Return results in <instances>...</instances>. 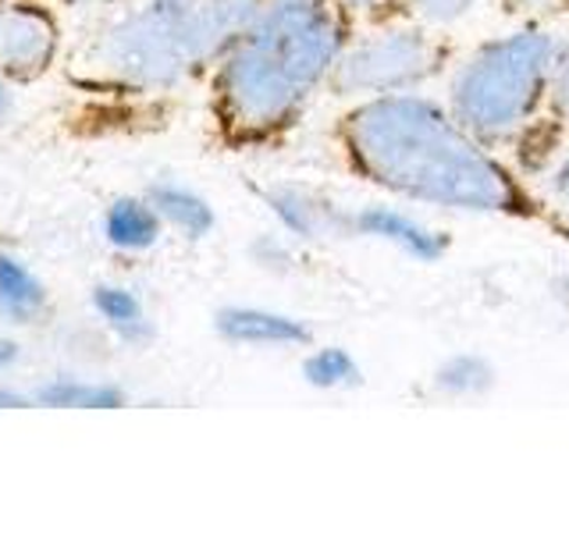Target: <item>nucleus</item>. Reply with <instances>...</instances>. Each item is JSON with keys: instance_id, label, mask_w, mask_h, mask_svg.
Wrapping results in <instances>:
<instances>
[{"instance_id": "obj_1", "label": "nucleus", "mask_w": 569, "mask_h": 533, "mask_svg": "<svg viewBox=\"0 0 569 533\" xmlns=\"http://www.w3.org/2000/svg\"><path fill=\"white\" fill-rule=\"evenodd\" d=\"M335 147L360 182L396 200L551 224L548 200L530 189V178L423 89L349 100L335 121Z\"/></svg>"}, {"instance_id": "obj_11", "label": "nucleus", "mask_w": 569, "mask_h": 533, "mask_svg": "<svg viewBox=\"0 0 569 533\" xmlns=\"http://www.w3.org/2000/svg\"><path fill=\"white\" fill-rule=\"evenodd\" d=\"M150 203L157 207V213L164 218L168 228H174L178 235L189 239V242H200L207 239L213 224H218V213H213L210 200L203 192H196L192 185L174 182V178H160L147 189Z\"/></svg>"}, {"instance_id": "obj_19", "label": "nucleus", "mask_w": 569, "mask_h": 533, "mask_svg": "<svg viewBox=\"0 0 569 533\" xmlns=\"http://www.w3.org/2000/svg\"><path fill=\"white\" fill-rule=\"evenodd\" d=\"M352 22H367V26H388L399 22L409 14V0H338Z\"/></svg>"}, {"instance_id": "obj_22", "label": "nucleus", "mask_w": 569, "mask_h": 533, "mask_svg": "<svg viewBox=\"0 0 569 533\" xmlns=\"http://www.w3.org/2000/svg\"><path fill=\"white\" fill-rule=\"evenodd\" d=\"M509 14H523L527 22H541V18H556L569 11V0H498Z\"/></svg>"}, {"instance_id": "obj_4", "label": "nucleus", "mask_w": 569, "mask_h": 533, "mask_svg": "<svg viewBox=\"0 0 569 533\" xmlns=\"http://www.w3.org/2000/svg\"><path fill=\"white\" fill-rule=\"evenodd\" d=\"M566 47V36L545 22H523L495 36L456 64L445 103L480 142L506 150L533 118L548 111L551 76Z\"/></svg>"}, {"instance_id": "obj_21", "label": "nucleus", "mask_w": 569, "mask_h": 533, "mask_svg": "<svg viewBox=\"0 0 569 533\" xmlns=\"http://www.w3.org/2000/svg\"><path fill=\"white\" fill-rule=\"evenodd\" d=\"M541 178L548 185V200L559 203V207H569V139H566V147L559 150V157L551 160V168Z\"/></svg>"}, {"instance_id": "obj_25", "label": "nucleus", "mask_w": 569, "mask_h": 533, "mask_svg": "<svg viewBox=\"0 0 569 533\" xmlns=\"http://www.w3.org/2000/svg\"><path fill=\"white\" fill-rule=\"evenodd\" d=\"M14 360H18V345L8 342V338H0V370L14 366Z\"/></svg>"}, {"instance_id": "obj_9", "label": "nucleus", "mask_w": 569, "mask_h": 533, "mask_svg": "<svg viewBox=\"0 0 569 533\" xmlns=\"http://www.w3.org/2000/svg\"><path fill=\"white\" fill-rule=\"evenodd\" d=\"M213 331L246 349H307L313 342L307 320L271 306H224L213 313Z\"/></svg>"}, {"instance_id": "obj_6", "label": "nucleus", "mask_w": 569, "mask_h": 533, "mask_svg": "<svg viewBox=\"0 0 569 533\" xmlns=\"http://www.w3.org/2000/svg\"><path fill=\"white\" fill-rule=\"evenodd\" d=\"M260 203L284 235H292L299 245H328L356 239L352 210L320 185L274 182L260 189Z\"/></svg>"}, {"instance_id": "obj_5", "label": "nucleus", "mask_w": 569, "mask_h": 533, "mask_svg": "<svg viewBox=\"0 0 569 533\" xmlns=\"http://www.w3.org/2000/svg\"><path fill=\"white\" fill-rule=\"evenodd\" d=\"M452 64V43L445 36L413 18V22L373 26L370 32H356L335 64L328 89L346 100L391 97V93H420Z\"/></svg>"}, {"instance_id": "obj_26", "label": "nucleus", "mask_w": 569, "mask_h": 533, "mask_svg": "<svg viewBox=\"0 0 569 533\" xmlns=\"http://www.w3.org/2000/svg\"><path fill=\"white\" fill-rule=\"evenodd\" d=\"M8 114H11V93H8L4 79H0V121H4Z\"/></svg>"}, {"instance_id": "obj_7", "label": "nucleus", "mask_w": 569, "mask_h": 533, "mask_svg": "<svg viewBox=\"0 0 569 533\" xmlns=\"http://www.w3.org/2000/svg\"><path fill=\"white\" fill-rule=\"evenodd\" d=\"M356 239L385 242L417 263H441L452 249V235L445 228L420 221L417 213L391 203H363L352 210Z\"/></svg>"}, {"instance_id": "obj_13", "label": "nucleus", "mask_w": 569, "mask_h": 533, "mask_svg": "<svg viewBox=\"0 0 569 533\" xmlns=\"http://www.w3.org/2000/svg\"><path fill=\"white\" fill-rule=\"evenodd\" d=\"M47 302L43 281L18 257L0 253V316L8 324H36L47 313Z\"/></svg>"}, {"instance_id": "obj_27", "label": "nucleus", "mask_w": 569, "mask_h": 533, "mask_svg": "<svg viewBox=\"0 0 569 533\" xmlns=\"http://www.w3.org/2000/svg\"><path fill=\"white\" fill-rule=\"evenodd\" d=\"M68 4H79V8H97V4H114V0H68Z\"/></svg>"}, {"instance_id": "obj_17", "label": "nucleus", "mask_w": 569, "mask_h": 533, "mask_svg": "<svg viewBox=\"0 0 569 533\" xmlns=\"http://www.w3.org/2000/svg\"><path fill=\"white\" fill-rule=\"evenodd\" d=\"M249 260H253L260 271L267 274H292L299 266V242L284 231H267L249 242Z\"/></svg>"}, {"instance_id": "obj_24", "label": "nucleus", "mask_w": 569, "mask_h": 533, "mask_svg": "<svg viewBox=\"0 0 569 533\" xmlns=\"http://www.w3.org/2000/svg\"><path fill=\"white\" fill-rule=\"evenodd\" d=\"M26 405H36V395H32V391L11 388V384H0V409H26Z\"/></svg>"}, {"instance_id": "obj_14", "label": "nucleus", "mask_w": 569, "mask_h": 533, "mask_svg": "<svg viewBox=\"0 0 569 533\" xmlns=\"http://www.w3.org/2000/svg\"><path fill=\"white\" fill-rule=\"evenodd\" d=\"M431 388L441 399H456V402L485 399L495 388V363L480 352H452L435 366Z\"/></svg>"}, {"instance_id": "obj_23", "label": "nucleus", "mask_w": 569, "mask_h": 533, "mask_svg": "<svg viewBox=\"0 0 569 533\" xmlns=\"http://www.w3.org/2000/svg\"><path fill=\"white\" fill-rule=\"evenodd\" d=\"M548 295L562 313H569V271H556L548 278Z\"/></svg>"}, {"instance_id": "obj_15", "label": "nucleus", "mask_w": 569, "mask_h": 533, "mask_svg": "<svg viewBox=\"0 0 569 533\" xmlns=\"http://www.w3.org/2000/svg\"><path fill=\"white\" fill-rule=\"evenodd\" d=\"M36 405H50V409H121L129 402L121 384L111 381H86V378H50L32 391Z\"/></svg>"}, {"instance_id": "obj_3", "label": "nucleus", "mask_w": 569, "mask_h": 533, "mask_svg": "<svg viewBox=\"0 0 569 533\" xmlns=\"http://www.w3.org/2000/svg\"><path fill=\"white\" fill-rule=\"evenodd\" d=\"M260 8L263 0H142L107 29L100 64L121 86L171 89L221 61Z\"/></svg>"}, {"instance_id": "obj_8", "label": "nucleus", "mask_w": 569, "mask_h": 533, "mask_svg": "<svg viewBox=\"0 0 569 533\" xmlns=\"http://www.w3.org/2000/svg\"><path fill=\"white\" fill-rule=\"evenodd\" d=\"M58 50V29L36 8L0 0V71L14 79H32L50 64Z\"/></svg>"}, {"instance_id": "obj_20", "label": "nucleus", "mask_w": 569, "mask_h": 533, "mask_svg": "<svg viewBox=\"0 0 569 533\" xmlns=\"http://www.w3.org/2000/svg\"><path fill=\"white\" fill-rule=\"evenodd\" d=\"M548 114L556 118L562 129L569 132V47L562 53V61L551 76V89H548Z\"/></svg>"}, {"instance_id": "obj_16", "label": "nucleus", "mask_w": 569, "mask_h": 533, "mask_svg": "<svg viewBox=\"0 0 569 533\" xmlns=\"http://www.w3.org/2000/svg\"><path fill=\"white\" fill-rule=\"evenodd\" d=\"M299 373L313 391H352L363 384V366L346 345H313L302 355Z\"/></svg>"}, {"instance_id": "obj_12", "label": "nucleus", "mask_w": 569, "mask_h": 533, "mask_svg": "<svg viewBox=\"0 0 569 533\" xmlns=\"http://www.w3.org/2000/svg\"><path fill=\"white\" fill-rule=\"evenodd\" d=\"M93 313L103 320V328L111 331L114 342L129 345V349H142L153 342V320L142 306V299L124 289V284H97L93 289Z\"/></svg>"}, {"instance_id": "obj_18", "label": "nucleus", "mask_w": 569, "mask_h": 533, "mask_svg": "<svg viewBox=\"0 0 569 533\" xmlns=\"http://www.w3.org/2000/svg\"><path fill=\"white\" fill-rule=\"evenodd\" d=\"M477 4L480 0H409V14L435 29H445L456 26L459 18H467Z\"/></svg>"}, {"instance_id": "obj_2", "label": "nucleus", "mask_w": 569, "mask_h": 533, "mask_svg": "<svg viewBox=\"0 0 569 533\" xmlns=\"http://www.w3.org/2000/svg\"><path fill=\"white\" fill-rule=\"evenodd\" d=\"M356 22L338 0H263L239 43L218 61L213 114L239 147H263L292 132L335 64Z\"/></svg>"}, {"instance_id": "obj_10", "label": "nucleus", "mask_w": 569, "mask_h": 533, "mask_svg": "<svg viewBox=\"0 0 569 533\" xmlns=\"http://www.w3.org/2000/svg\"><path fill=\"white\" fill-rule=\"evenodd\" d=\"M164 218L150 203V195H118L103 210V239L118 253H147L164 235Z\"/></svg>"}]
</instances>
